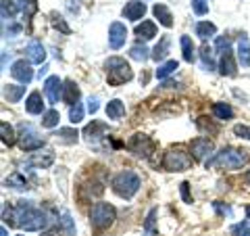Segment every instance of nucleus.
<instances>
[{
    "instance_id": "cd10ccee",
    "label": "nucleus",
    "mask_w": 250,
    "mask_h": 236,
    "mask_svg": "<svg viewBox=\"0 0 250 236\" xmlns=\"http://www.w3.org/2000/svg\"><path fill=\"white\" fill-rule=\"evenodd\" d=\"M0 9H2V19L11 21V19H15V15L19 13V2H13V0H2V2H0Z\"/></svg>"
},
{
    "instance_id": "9b49d317",
    "label": "nucleus",
    "mask_w": 250,
    "mask_h": 236,
    "mask_svg": "<svg viewBox=\"0 0 250 236\" xmlns=\"http://www.w3.org/2000/svg\"><path fill=\"white\" fill-rule=\"evenodd\" d=\"M125 40H127V29H125L123 23H119V21L111 23V27H108V44H111V48L119 50L125 44Z\"/></svg>"
},
{
    "instance_id": "423d86ee",
    "label": "nucleus",
    "mask_w": 250,
    "mask_h": 236,
    "mask_svg": "<svg viewBox=\"0 0 250 236\" xmlns=\"http://www.w3.org/2000/svg\"><path fill=\"white\" fill-rule=\"evenodd\" d=\"M194 163V157L190 153L182 151V148H169L163 157V167L167 171H186L190 169Z\"/></svg>"
},
{
    "instance_id": "9d476101",
    "label": "nucleus",
    "mask_w": 250,
    "mask_h": 236,
    "mask_svg": "<svg viewBox=\"0 0 250 236\" xmlns=\"http://www.w3.org/2000/svg\"><path fill=\"white\" fill-rule=\"evenodd\" d=\"M11 75L15 77V80H19L23 86L29 84L31 80H34V69H31V63L25 61V59L15 61L13 67H11Z\"/></svg>"
},
{
    "instance_id": "6e6552de",
    "label": "nucleus",
    "mask_w": 250,
    "mask_h": 236,
    "mask_svg": "<svg viewBox=\"0 0 250 236\" xmlns=\"http://www.w3.org/2000/svg\"><path fill=\"white\" fill-rule=\"evenodd\" d=\"M19 130H21L19 144H21V148H23V151L31 153V151H40V148L44 146V140H42L40 136H38V134H36V130L31 128V125H25V123H23Z\"/></svg>"
},
{
    "instance_id": "4be33fe9",
    "label": "nucleus",
    "mask_w": 250,
    "mask_h": 236,
    "mask_svg": "<svg viewBox=\"0 0 250 236\" xmlns=\"http://www.w3.org/2000/svg\"><path fill=\"white\" fill-rule=\"evenodd\" d=\"M125 115V105L121 103L119 98H113V100H108V105H106V117L108 119H121V117Z\"/></svg>"
},
{
    "instance_id": "2f4dec72",
    "label": "nucleus",
    "mask_w": 250,
    "mask_h": 236,
    "mask_svg": "<svg viewBox=\"0 0 250 236\" xmlns=\"http://www.w3.org/2000/svg\"><path fill=\"white\" fill-rule=\"evenodd\" d=\"M177 67H179L177 61H167V63H163V65H159V69H156V77H159V80H165V77H169Z\"/></svg>"
},
{
    "instance_id": "ddd939ff",
    "label": "nucleus",
    "mask_w": 250,
    "mask_h": 236,
    "mask_svg": "<svg viewBox=\"0 0 250 236\" xmlns=\"http://www.w3.org/2000/svg\"><path fill=\"white\" fill-rule=\"evenodd\" d=\"M190 151L196 161H205L207 157L213 153V142H210L208 138H194L190 144Z\"/></svg>"
},
{
    "instance_id": "49530a36",
    "label": "nucleus",
    "mask_w": 250,
    "mask_h": 236,
    "mask_svg": "<svg viewBox=\"0 0 250 236\" xmlns=\"http://www.w3.org/2000/svg\"><path fill=\"white\" fill-rule=\"evenodd\" d=\"M233 134L240 136V138L250 140V128H248V125H236V128H233Z\"/></svg>"
},
{
    "instance_id": "4c0bfd02",
    "label": "nucleus",
    "mask_w": 250,
    "mask_h": 236,
    "mask_svg": "<svg viewBox=\"0 0 250 236\" xmlns=\"http://www.w3.org/2000/svg\"><path fill=\"white\" fill-rule=\"evenodd\" d=\"M82 119H83V107H82V103H77V105H73L71 109H69V121L80 123Z\"/></svg>"
},
{
    "instance_id": "0eeeda50",
    "label": "nucleus",
    "mask_w": 250,
    "mask_h": 236,
    "mask_svg": "<svg viewBox=\"0 0 250 236\" xmlns=\"http://www.w3.org/2000/svg\"><path fill=\"white\" fill-rule=\"evenodd\" d=\"M127 148H129V153H134L136 157L148 159V157L154 153V142L146 134H134V136L127 140Z\"/></svg>"
},
{
    "instance_id": "1a4fd4ad",
    "label": "nucleus",
    "mask_w": 250,
    "mask_h": 236,
    "mask_svg": "<svg viewBox=\"0 0 250 236\" xmlns=\"http://www.w3.org/2000/svg\"><path fill=\"white\" fill-rule=\"evenodd\" d=\"M106 132H108V125H106V123L94 119L92 123H88V125L83 128V138H85V142H88V144L98 146L100 140L106 136Z\"/></svg>"
},
{
    "instance_id": "ea45409f",
    "label": "nucleus",
    "mask_w": 250,
    "mask_h": 236,
    "mask_svg": "<svg viewBox=\"0 0 250 236\" xmlns=\"http://www.w3.org/2000/svg\"><path fill=\"white\" fill-rule=\"evenodd\" d=\"M4 184H6V186H13V188H25V186H27L25 178H21L19 174H13L11 178H6Z\"/></svg>"
},
{
    "instance_id": "a19ab883",
    "label": "nucleus",
    "mask_w": 250,
    "mask_h": 236,
    "mask_svg": "<svg viewBox=\"0 0 250 236\" xmlns=\"http://www.w3.org/2000/svg\"><path fill=\"white\" fill-rule=\"evenodd\" d=\"M52 25L57 27V29H61L62 34H71V29H69V25H67L65 21H62L61 15H52Z\"/></svg>"
},
{
    "instance_id": "603ef678",
    "label": "nucleus",
    "mask_w": 250,
    "mask_h": 236,
    "mask_svg": "<svg viewBox=\"0 0 250 236\" xmlns=\"http://www.w3.org/2000/svg\"><path fill=\"white\" fill-rule=\"evenodd\" d=\"M246 182H248V186H250V169H248V174H246Z\"/></svg>"
},
{
    "instance_id": "a211bd4d",
    "label": "nucleus",
    "mask_w": 250,
    "mask_h": 236,
    "mask_svg": "<svg viewBox=\"0 0 250 236\" xmlns=\"http://www.w3.org/2000/svg\"><path fill=\"white\" fill-rule=\"evenodd\" d=\"M152 13H154V17L159 19V23L163 27H173V15H171V11L167 9L165 4H159L156 2L152 6Z\"/></svg>"
},
{
    "instance_id": "c756f323",
    "label": "nucleus",
    "mask_w": 250,
    "mask_h": 236,
    "mask_svg": "<svg viewBox=\"0 0 250 236\" xmlns=\"http://www.w3.org/2000/svg\"><path fill=\"white\" fill-rule=\"evenodd\" d=\"M213 115L217 119H231L233 117V109L228 103H215L213 105Z\"/></svg>"
},
{
    "instance_id": "f3484780",
    "label": "nucleus",
    "mask_w": 250,
    "mask_h": 236,
    "mask_svg": "<svg viewBox=\"0 0 250 236\" xmlns=\"http://www.w3.org/2000/svg\"><path fill=\"white\" fill-rule=\"evenodd\" d=\"M62 100H65L69 107L80 103V88H77L75 82H71V80L65 82V86H62Z\"/></svg>"
},
{
    "instance_id": "4468645a",
    "label": "nucleus",
    "mask_w": 250,
    "mask_h": 236,
    "mask_svg": "<svg viewBox=\"0 0 250 236\" xmlns=\"http://www.w3.org/2000/svg\"><path fill=\"white\" fill-rule=\"evenodd\" d=\"M144 15H146V4L140 2V0H131L123 9V17L129 21H138V19H142Z\"/></svg>"
},
{
    "instance_id": "aec40b11",
    "label": "nucleus",
    "mask_w": 250,
    "mask_h": 236,
    "mask_svg": "<svg viewBox=\"0 0 250 236\" xmlns=\"http://www.w3.org/2000/svg\"><path fill=\"white\" fill-rule=\"evenodd\" d=\"M25 109H27V113H31V115H40L44 111L42 94L40 92H31L27 96V100H25Z\"/></svg>"
},
{
    "instance_id": "de8ad7c7",
    "label": "nucleus",
    "mask_w": 250,
    "mask_h": 236,
    "mask_svg": "<svg viewBox=\"0 0 250 236\" xmlns=\"http://www.w3.org/2000/svg\"><path fill=\"white\" fill-rule=\"evenodd\" d=\"M98 111V96H90L88 98V113H96Z\"/></svg>"
},
{
    "instance_id": "473e14b6",
    "label": "nucleus",
    "mask_w": 250,
    "mask_h": 236,
    "mask_svg": "<svg viewBox=\"0 0 250 236\" xmlns=\"http://www.w3.org/2000/svg\"><path fill=\"white\" fill-rule=\"evenodd\" d=\"M77 130H71V128H61L59 130V134H57V138L61 140V142H65V144H73V142H77Z\"/></svg>"
},
{
    "instance_id": "412c9836",
    "label": "nucleus",
    "mask_w": 250,
    "mask_h": 236,
    "mask_svg": "<svg viewBox=\"0 0 250 236\" xmlns=\"http://www.w3.org/2000/svg\"><path fill=\"white\" fill-rule=\"evenodd\" d=\"M136 36L140 38V40H152V38L156 36V25L152 21H142L136 25Z\"/></svg>"
},
{
    "instance_id": "a878e982",
    "label": "nucleus",
    "mask_w": 250,
    "mask_h": 236,
    "mask_svg": "<svg viewBox=\"0 0 250 236\" xmlns=\"http://www.w3.org/2000/svg\"><path fill=\"white\" fill-rule=\"evenodd\" d=\"M169 46H171V40H169V36H163L161 38V42L154 46V50H152V59L154 61H163L169 54Z\"/></svg>"
},
{
    "instance_id": "e433bc0d",
    "label": "nucleus",
    "mask_w": 250,
    "mask_h": 236,
    "mask_svg": "<svg viewBox=\"0 0 250 236\" xmlns=\"http://www.w3.org/2000/svg\"><path fill=\"white\" fill-rule=\"evenodd\" d=\"M154 217H156V209H152L146 217V224H144V236H159V232L154 230Z\"/></svg>"
},
{
    "instance_id": "37998d69",
    "label": "nucleus",
    "mask_w": 250,
    "mask_h": 236,
    "mask_svg": "<svg viewBox=\"0 0 250 236\" xmlns=\"http://www.w3.org/2000/svg\"><path fill=\"white\" fill-rule=\"evenodd\" d=\"M215 46H217V50L219 52H228V50H231V40H229V38H217V42H215Z\"/></svg>"
},
{
    "instance_id": "58836bf2",
    "label": "nucleus",
    "mask_w": 250,
    "mask_h": 236,
    "mask_svg": "<svg viewBox=\"0 0 250 236\" xmlns=\"http://www.w3.org/2000/svg\"><path fill=\"white\" fill-rule=\"evenodd\" d=\"M192 9L198 17H202V15L208 13V0H192Z\"/></svg>"
},
{
    "instance_id": "a18cd8bd",
    "label": "nucleus",
    "mask_w": 250,
    "mask_h": 236,
    "mask_svg": "<svg viewBox=\"0 0 250 236\" xmlns=\"http://www.w3.org/2000/svg\"><path fill=\"white\" fill-rule=\"evenodd\" d=\"M179 190H182V199H184V203H192L190 184H188V182H182V184H179Z\"/></svg>"
},
{
    "instance_id": "7ed1b4c3",
    "label": "nucleus",
    "mask_w": 250,
    "mask_h": 236,
    "mask_svg": "<svg viewBox=\"0 0 250 236\" xmlns=\"http://www.w3.org/2000/svg\"><path fill=\"white\" fill-rule=\"evenodd\" d=\"M140 186H142V182H140L136 171H131V169H123L113 178V190L121 199H131L140 190Z\"/></svg>"
},
{
    "instance_id": "bb28decb",
    "label": "nucleus",
    "mask_w": 250,
    "mask_h": 236,
    "mask_svg": "<svg viewBox=\"0 0 250 236\" xmlns=\"http://www.w3.org/2000/svg\"><path fill=\"white\" fill-rule=\"evenodd\" d=\"M215 34H217V25H215V23H210V21H200L198 25H196V36L200 38V40H207V38L215 36Z\"/></svg>"
},
{
    "instance_id": "dca6fc26",
    "label": "nucleus",
    "mask_w": 250,
    "mask_h": 236,
    "mask_svg": "<svg viewBox=\"0 0 250 236\" xmlns=\"http://www.w3.org/2000/svg\"><path fill=\"white\" fill-rule=\"evenodd\" d=\"M25 52H27L29 63H44V59H46V48L42 46V42H38V40H31L27 44Z\"/></svg>"
},
{
    "instance_id": "7c9ffc66",
    "label": "nucleus",
    "mask_w": 250,
    "mask_h": 236,
    "mask_svg": "<svg viewBox=\"0 0 250 236\" xmlns=\"http://www.w3.org/2000/svg\"><path fill=\"white\" fill-rule=\"evenodd\" d=\"M19 9L23 13V17L29 21L38 13V2H36V0H19Z\"/></svg>"
},
{
    "instance_id": "8fccbe9b",
    "label": "nucleus",
    "mask_w": 250,
    "mask_h": 236,
    "mask_svg": "<svg viewBox=\"0 0 250 236\" xmlns=\"http://www.w3.org/2000/svg\"><path fill=\"white\" fill-rule=\"evenodd\" d=\"M215 207H217L219 211H221V213H225V215H231V209H229V207H223L221 203H215Z\"/></svg>"
},
{
    "instance_id": "20e7f679",
    "label": "nucleus",
    "mask_w": 250,
    "mask_h": 236,
    "mask_svg": "<svg viewBox=\"0 0 250 236\" xmlns=\"http://www.w3.org/2000/svg\"><path fill=\"white\" fill-rule=\"evenodd\" d=\"M104 67H106V80L111 86H121V84L129 82L131 77H134L131 67L121 57H111L104 63Z\"/></svg>"
},
{
    "instance_id": "864d4df0",
    "label": "nucleus",
    "mask_w": 250,
    "mask_h": 236,
    "mask_svg": "<svg viewBox=\"0 0 250 236\" xmlns=\"http://www.w3.org/2000/svg\"><path fill=\"white\" fill-rule=\"evenodd\" d=\"M248 217H250V207H248Z\"/></svg>"
},
{
    "instance_id": "2eb2a0df",
    "label": "nucleus",
    "mask_w": 250,
    "mask_h": 236,
    "mask_svg": "<svg viewBox=\"0 0 250 236\" xmlns=\"http://www.w3.org/2000/svg\"><path fill=\"white\" fill-rule=\"evenodd\" d=\"M219 71H221V75H228V77H233L238 73V65H236V59H233L231 50L221 54V61H219Z\"/></svg>"
},
{
    "instance_id": "b1692460",
    "label": "nucleus",
    "mask_w": 250,
    "mask_h": 236,
    "mask_svg": "<svg viewBox=\"0 0 250 236\" xmlns=\"http://www.w3.org/2000/svg\"><path fill=\"white\" fill-rule=\"evenodd\" d=\"M238 59L244 67H250V40L246 36H242V40L238 44Z\"/></svg>"
},
{
    "instance_id": "09e8293b",
    "label": "nucleus",
    "mask_w": 250,
    "mask_h": 236,
    "mask_svg": "<svg viewBox=\"0 0 250 236\" xmlns=\"http://www.w3.org/2000/svg\"><path fill=\"white\" fill-rule=\"evenodd\" d=\"M21 31V25H11L9 29H4V34H9V36H15V34H19Z\"/></svg>"
},
{
    "instance_id": "c9c22d12",
    "label": "nucleus",
    "mask_w": 250,
    "mask_h": 236,
    "mask_svg": "<svg viewBox=\"0 0 250 236\" xmlns=\"http://www.w3.org/2000/svg\"><path fill=\"white\" fill-rule=\"evenodd\" d=\"M200 59H202V65H205V69H208V71H213V69H215L213 50H210L207 44H205V46H202V48H200Z\"/></svg>"
},
{
    "instance_id": "f704fd0d",
    "label": "nucleus",
    "mask_w": 250,
    "mask_h": 236,
    "mask_svg": "<svg viewBox=\"0 0 250 236\" xmlns=\"http://www.w3.org/2000/svg\"><path fill=\"white\" fill-rule=\"evenodd\" d=\"M59 121H61V115H59V111H54V109L46 111L44 117H42V125H44V128H57Z\"/></svg>"
},
{
    "instance_id": "3c124183",
    "label": "nucleus",
    "mask_w": 250,
    "mask_h": 236,
    "mask_svg": "<svg viewBox=\"0 0 250 236\" xmlns=\"http://www.w3.org/2000/svg\"><path fill=\"white\" fill-rule=\"evenodd\" d=\"M42 236H59V234H57V232H44Z\"/></svg>"
},
{
    "instance_id": "6ab92c4d",
    "label": "nucleus",
    "mask_w": 250,
    "mask_h": 236,
    "mask_svg": "<svg viewBox=\"0 0 250 236\" xmlns=\"http://www.w3.org/2000/svg\"><path fill=\"white\" fill-rule=\"evenodd\" d=\"M52 161H54V155L50 151H46V153L31 155L29 159H27V165H31V167H50Z\"/></svg>"
},
{
    "instance_id": "c03bdc74",
    "label": "nucleus",
    "mask_w": 250,
    "mask_h": 236,
    "mask_svg": "<svg viewBox=\"0 0 250 236\" xmlns=\"http://www.w3.org/2000/svg\"><path fill=\"white\" fill-rule=\"evenodd\" d=\"M62 226H65L67 230V236H73L75 234V226H73V219L69 213H62Z\"/></svg>"
},
{
    "instance_id": "f257e3e1",
    "label": "nucleus",
    "mask_w": 250,
    "mask_h": 236,
    "mask_svg": "<svg viewBox=\"0 0 250 236\" xmlns=\"http://www.w3.org/2000/svg\"><path fill=\"white\" fill-rule=\"evenodd\" d=\"M13 213H15V226H19L25 232H40L50 222L48 215L42 209L34 207L29 201H19L13 207Z\"/></svg>"
},
{
    "instance_id": "5701e85b",
    "label": "nucleus",
    "mask_w": 250,
    "mask_h": 236,
    "mask_svg": "<svg viewBox=\"0 0 250 236\" xmlns=\"http://www.w3.org/2000/svg\"><path fill=\"white\" fill-rule=\"evenodd\" d=\"M4 98L9 100V103H19L21 96L25 94V86H15V84H6L4 86Z\"/></svg>"
},
{
    "instance_id": "f03ea898",
    "label": "nucleus",
    "mask_w": 250,
    "mask_h": 236,
    "mask_svg": "<svg viewBox=\"0 0 250 236\" xmlns=\"http://www.w3.org/2000/svg\"><path fill=\"white\" fill-rule=\"evenodd\" d=\"M248 161V153L242 148H233V146H225L219 153H215L210 159H207V169L208 167H219V169H242Z\"/></svg>"
},
{
    "instance_id": "c85d7f7f",
    "label": "nucleus",
    "mask_w": 250,
    "mask_h": 236,
    "mask_svg": "<svg viewBox=\"0 0 250 236\" xmlns=\"http://www.w3.org/2000/svg\"><path fill=\"white\" fill-rule=\"evenodd\" d=\"M0 134H2V144H4V146H13L15 140H17L13 125H11L9 121H2V123H0Z\"/></svg>"
},
{
    "instance_id": "79ce46f5",
    "label": "nucleus",
    "mask_w": 250,
    "mask_h": 236,
    "mask_svg": "<svg viewBox=\"0 0 250 236\" xmlns=\"http://www.w3.org/2000/svg\"><path fill=\"white\" fill-rule=\"evenodd\" d=\"M231 234L233 236H250V226L246 222H242V224H236L231 228Z\"/></svg>"
},
{
    "instance_id": "393cba45",
    "label": "nucleus",
    "mask_w": 250,
    "mask_h": 236,
    "mask_svg": "<svg viewBox=\"0 0 250 236\" xmlns=\"http://www.w3.org/2000/svg\"><path fill=\"white\" fill-rule=\"evenodd\" d=\"M179 44H182V52H184V61L186 63H194L196 54H194V42L190 36H182L179 38Z\"/></svg>"
},
{
    "instance_id": "39448f33",
    "label": "nucleus",
    "mask_w": 250,
    "mask_h": 236,
    "mask_svg": "<svg viewBox=\"0 0 250 236\" xmlns=\"http://www.w3.org/2000/svg\"><path fill=\"white\" fill-rule=\"evenodd\" d=\"M115 219H117V209L111 203H96V205L90 209V224L94 230H98V232L111 228Z\"/></svg>"
},
{
    "instance_id": "72a5a7b5",
    "label": "nucleus",
    "mask_w": 250,
    "mask_h": 236,
    "mask_svg": "<svg viewBox=\"0 0 250 236\" xmlns=\"http://www.w3.org/2000/svg\"><path fill=\"white\" fill-rule=\"evenodd\" d=\"M148 52L150 50H148L144 44H136V46H131L129 48V57L136 59V61H146L148 57H152V54H148Z\"/></svg>"
},
{
    "instance_id": "f8f14e48",
    "label": "nucleus",
    "mask_w": 250,
    "mask_h": 236,
    "mask_svg": "<svg viewBox=\"0 0 250 236\" xmlns=\"http://www.w3.org/2000/svg\"><path fill=\"white\" fill-rule=\"evenodd\" d=\"M44 92H46V96H48V103L57 105L59 98H62V80L59 75H50L48 80L44 82Z\"/></svg>"
}]
</instances>
